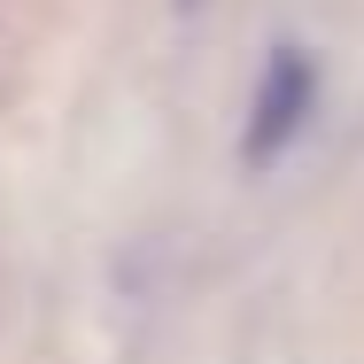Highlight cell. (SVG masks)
<instances>
[{"label":"cell","mask_w":364,"mask_h":364,"mask_svg":"<svg viewBox=\"0 0 364 364\" xmlns=\"http://www.w3.org/2000/svg\"><path fill=\"white\" fill-rule=\"evenodd\" d=\"M310 109H318V63L302 47H272V63L256 77V101H248V124H240V163L248 171L279 163Z\"/></svg>","instance_id":"1"}]
</instances>
